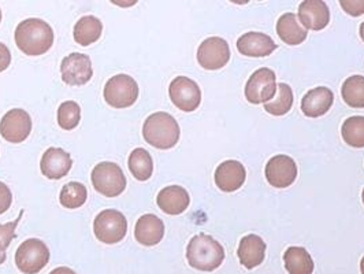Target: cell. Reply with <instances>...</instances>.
<instances>
[{"label":"cell","mask_w":364,"mask_h":274,"mask_svg":"<svg viewBox=\"0 0 364 274\" xmlns=\"http://www.w3.org/2000/svg\"><path fill=\"white\" fill-rule=\"evenodd\" d=\"M14 38L17 47L25 55L38 56L46 54L54 44V31L43 19H28L16 29Z\"/></svg>","instance_id":"obj_1"},{"label":"cell","mask_w":364,"mask_h":274,"mask_svg":"<svg viewBox=\"0 0 364 274\" xmlns=\"http://www.w3.org/2000/svg\"><path fill=\"white\" fill-rule=\"evenodd\" d=\"M225 248L210 235L200 233L191 238L186 247V259L191 268L200 272H214L225 260Z\"/></svg>","instance_id":"obj_2"},{"label":"cell","mask_w":364,"mask_h":274,"mask_svg":"<svg viewBox=\"0 0 364 274\" xmlns=\"http://www.w3.org/2000/svg\"><path fill=\"white\" fill-rule=\"evenodd\" d=\"M180 125L168 112L151 114L143 125V137L149 146L158 149H170L180 140Z\"/></svg>","instance_id":"obj_3"},{"label":"cell","mask_w":364,"mask_h":274,"mask_svg":"<svg viewBox=\"0 0 364 274\" xmlns=\"http://www.w3.org/2000/svg\"><path fill=\"white\" fill-rule=\"evenodd\" d=\"M93 188L106 198L119 196L127 188V177L122 169L114 162H100L92 170Z\"/></svg>","instance_id":"obj_4"},{"label":"cell","mask_w":364,"mask_h":274,"mask_svg":"<svg viewBox=\"0 0 364 274\" xmlns=\"http://www.w3.org/2000/svg\"><path fill=\"white\" fill-rule=\"evenodd\" d=\"M103 95L111 107L128 109L139 99V84L128 74H117L106 83Z\"/></svg>","instance_id":"obj_5"},{"label":"cell","mask_w":364,"mask_h":274,"mask_svg":"<svg viewBox=\"0 0 364 274\" xmlns=\"http://www.w3.org/2000/svg\"><path fill=\"white\" fill-rule=\"evenodd\" d=\"M50 260V250L40 238L25 240L16 253V265L23 274L40 273Z\"/></svg>","instance_id":"obj_6"},{"label":"cell","mask_w":364,"mask_h":274,"mask_svg":"<svg viewBox=\"0 0 364 274\" xmlns=\"http://www.w3.org/2000/svg\"><path fill=\"white\" fill-rule=\"evenodd\" d=\"M93 233L105 244H117L128 233V221L118 210H103L93 221Z\"/></svg>","instance_id":"obj_7"},{"label":"cell","mask_w":364,"mask_h":274,"mask_svg":"<svg viewBox=\"0 0 364 274\" xmlns=\"http://www.w3.org/2000/svg\"><path fill=\"white\" fill-rule=\"evenodd\" d=\"M168 95L173 105L185 112H192L200 106V88L189 77H185V75L176 77L170 83Z\"/></svg>","instance_id":"obj_8"},{"label":"cell","mask_w":364,"mask_h":274,"mask_svg":"<svg viewBox=\"0 0 364 274\" xmlns=\"http://www.w3.org/2000/svg\"><path fill=\"white\" fill-rule=\"evenodd\" d=\"M277 92L275 73L269 68H262L252 74L245 84V98L252 105L267 103Z\"/></svg>","instance_id":"obj_9"},{"label":"cell","mask_w":364,"mask_h":274,"mask_svg":"<svg viewBox=\"0 0 364 274\" xmlns=\"http://www.w3.org/2000/svg\"><path fill=\"white\" fill-rule=\"evenodd\" d=\"M230 60V48L225 38L208 37L198 48V62L205 70H219Z\"/></svg>","instance_id":"obj_10"},{"label":"cell","mask_w":364,"mask_h":274,"mask_svg":"<svg viewBox=\"0 0 364 274\" xmlns=\"http://www.w3.org/2000/svg\"><path fill=\"white\" fill-rule=\"evenodd\" d=\"M32 132L31 115L22 109L10 110L0 121V135L9 143L25 142Z\"/></svg>","instance_id":"obj_11"},{"label":"cell","mask_w":364,"mask_h":274,"mask_svg":"<svg viewBox=\"0 0 364 274\" xmlns=\"http://www.w3.org/2000/svg\"><path fill=\"white\" fill-rule=\"evenodd\" d=\"M62 80L68 85H85L93 75L91 58L88 55L72 53L65 56L60 63Z\"/></svg>","instance_id":"obj_12"},{"label":"cell","mask_w":364,"mask_h":274,"mask_svg":"<svg viewBox=\"0 0 364 274\" xmlns=\"http://www.w3.org/2000/svg\"><path fill=\"white\" fill-rule=\"evenodd\" d=\"M264 174L272 186L284 189L296 181L297 164L288 155H275L266 164Z\"/></svg>","instance_id":"obj_13"},{"label":"cell","mask_w":364,"mask_h":274,"mask_svg":"<svg viewBox=\"0 0 364 274\" xmlns=\"http://www.w3.org/2000/svg\"><path fill=\"white\" fill-rule=\"evenodd\" d=\"M73 161L69 152L62 148L51 147L48 148L41 158L40 169L43 176L48 180H60L70 172Z\"/></svg>","instance_id":"obj_14"},{"label":"cell","mask_w":364,"mask_h":274,"mask_svg":"<svg viewBox=\"0 0 364 274\" xmlns=\"http://www.w3.org/2000/svg\"><path fill=\"white\" fill-rule=\"evenodd\" d=\"M299 19L309 31H322L330 22V10L323 0H304L299 6Z\"/></svg>","instance_id":"obj_15"},{"label":"cell","mask_w":364,"mask_h":274,"mask_svg":"<svg viewBox=\"0 0 364 274\" xmlns=\"http://www.w3.org/2000/svg\"><path fill=\"white\" fill-rule=\"evenodd\" d=\"M273 38L260 32H248L237 40V50L240 54L250 58H263L273 54L277 50Z\"/></svg>","instance_id":"obj_16"},{"label":"cell","mask_w":364,"mask_h":274,"mask_svg":"<svg viewBox=\"0 0 364 274\" xmlns=\"http://www.w3.org/2000/svg\"><path fill=\"white\" fill-rule=\"evenodd\" d=\"M215 184L223 192L238 191L247 179V170L238 161H225L215 170Z\"/></svg>","instance_id":"obj_17"},{"label":"cell","mask_w":364,"mask_h":274,"mask_svg":"<svg viewBox=\"0 0 364 274\" xmlns=\"http://www.w3.org/2000/svg\"><path fill=\"white\" fill-rule=\"evenodd\" d=\"M266 243L263 238L257 235H247L241 238L237 250V255L240 259V263L247 268L248 270H252L257 266H260L266 256Z\"/></svg>","instance_id":"obj_18"},{"label":"cell","mask_w":364,"mask_h":274,"mask_svg":"<svg viewBox=\"0 0 364 274\" xmlns=\"http://www.w3.org/2000/svg\"><path fill=\"white\" fill-rule=\"evenodd\" d=\"M164 221L158 216L144 214L137 219L134 226V238L140 244L146 247H154L164 240Z\"/></svg>","instance_id":"obj_19"},{"label":"cell","mask_w":364,"mask_h":274,"mask_svg":"<svg viewBox=\"0 0 364 274\" xmlns=\"http://www.w3.org/2000/svg\"><path fill=\"white\" fill-rule=\"evenodd\" d=\"M156 203L166 214L180 216L189 207L191 198L185 188L180 185H170L158 194Z\"/></svg>","instance_id":"obj_20"},{"label":"cell","mask_w":364,"mask_h":274,"mask_svg":"<svg viewBox=\"0 0 364 274\" xmlns=\"http://www.w3.org/2000/svg\"><path fill=\"white\" fill-rule=\"evenodd\" d=\"M334 103V95L326 87H318L307 92L301 99V111L306 117L318 118L331 109Z\"/></svg>","instance_id":"obj_21"},{"label":"cell","mask_w":364,"mask_h":274,"mask_svg":"<svg viewBox=\"0 0 364 274\" xmlns=\"http://www.w3.org/2000/svg\"><path fill=\"white\" fill-rule=\"evenodd\" d=\"M277 35L288 46H299L309 36V31L296 14L285 13L277 21Z\"/></svg>","instance_id":"obj_22"},{"label":"cell","mask_w":364,"mask_h":274,"mask_svg":"<svg viewBox=\"0 0 364 274\" xmlns=\"http://www.w3.org/2000/svg\"><path fill=\"white\" fill-rule=\"evenodd\" d=\"M103 32L102 21L95 16H85L78 19L74 26V40L82 47H88L96 43Z\"/></svg>","instance_id":"obj_23"},{"label":"cell","mask_w":364,"mask_h":274,"mask_svg":"<svg viewBox=\"0 0 364 274\" xmlns=\"http://www.w3.org/2000/svg\"><path fill=\"white\" fill-rule=\"evenodd\" d=\"M284 262L289 274L314 273V260L303 247H289L284 253Z\"/></svg>","instance_id":"obj_24"},{"label":"cell","mask_w":364,"mask_h":274,"mask_svg":"<svg viewBox=\"0 0 364 274\" xmlns=\"http://www.w3.org/2000/svg\"><path fill=\"white\" fill-rule=\"evenodd\" d=\"M129 170L139 181H146L152 177L154 161L151 154L144 148H134L129 155Z\"/></svg>","instance_id":"obj_25"},{"label":"cell","mask_w":364,"mask_h":274,"mask_svg":"<svg viewBox=\"0 0 364 274\" xmlns=\"http://www.w3.org/2000/svg\"><path fill=\"white\" fill-rule=\"evenodd\" d=\"M341 96L349 107L364 109V77L363 75H350L348 77L343 88Z\"/></svg>","instance_id":"obj_26"},{"label":"cell","mask_w":364,"mask_h":274,"mask_svg":"<svg viewBox=\"0 0 364 274\" xmlns=\"http://www.w3.org/2000/svg\"><path fill=\"white\" fill-rule=\"evenodd\" d=\"M291 106H293V91L291 87L285 83H279L277 84L275 96L270 102L264 103V110L272 115L281 117L288 114L291 111Z\"/></svg>","instance_id":"obj_27"},{"label":"cell","mask_w":364,"mask_h":274,"mask_svg":"<svg viewBox=\"0 0 364 274\" xmlns=\"http://www.w3.org/2000/svg\"><path fill=\"white\" fill-rule=\"evenodd\" d=\"M341 135L348 146L364 148V117L355 115L346 118L341 127Z\"/></svg>","instance_id":"obj_28"},{"label":"cell","mask_w":364,"mask_h":274,"mask_svg":"<svg viewBox=\"0 0 364 274\" xmlns=\"http://www.w3.org/2000/svg\"><path fill=\"white\" fill-rule=\"evenodd\" d=\"M88 199L87 186L81 183L66 184L59 195V201L65 209H80Z\"/></svg>","instance_id":"obj_29"},{"label":"cell","mask_w":364,"mask_h":274,"mask_svg":"<svg viewBox=\"0 0 364 274\" xmlns=\"http://www.w3.org/2000/svg\"><path fill=\"white\" fill-rule=\"evenodd\" d=\"M81 120V107L73 100L62 103L58 109V124L65 130H73L77 128Z\"/></svg>","instance_id":"obj_30"},{"label":"cell","mask_w":364,"mask_h":274,"mask_svg":"<svg viewBox=\"0 0 364 274\" xmlns=\"http://www.w3.org/2000/svg\"><path fill=\"white\" fill-rule=\"evenodd\" d=\"M22 216H23V211L19 213L18 218L14 219L9 223L0 225V253H6L10 243L17 236L16 231H17V226H18Z\"/></svg>","instance_id":"obj_31"},{"label":"cell","mask_w":364,"mask_h":274,"mask_svg":"<svg viewBox=\"0 0 364 274\" xmlns=\"http://www.w3.org/2000/svg\"><path fill=\"white\" fill-rule=\"evenodd\" d=\"M340 6L352 17H360L364 14V0H340Z\"/></svg>","instance_id":"obj_32"},{"label":"cell","mask_w":364,"mask_h":274,"mask_svg":"<svg viewBox=\"0 0 364 274\" xmlns=\"http://www.w3.org/2000/svg\"><path fill=\"white\" fill-rule=\"evenodd\" d=\"M11 203H13V194L10 188L0 181V216L10 209Z\"/></svg>","instance_id":"obj_33"},{"label":"cell","mask_w":364,"mask_h":274,"mask_svg":"<svg viewBox=\"0 0 364 274\" xmlns=\"http://www.w3.org/2000/svg\"><path fill=\"white\" fill-rule=\"evenodd\" d=\"M11 63V53L6 44L0 43V73L4 72Z\"/></svg>","instance_id":"obj_34"},{"label":"cell","mask_w":364,"mask_h":274,"mask_svg":"<svg viewBox=\"0 0 364 274\" xmlns=\"http://www.w3.org/2000/svg\"><path fill=\"white\" fill-rule=\"evenodd\" d=\"M50 274H77L74 272L73 269L70 268H66V266H60V268H56Z\"/></svg>","instance_id":"obj_35"},{"label":"cell","mask_w":364,"mask_h":274,"mask_svg":"<svg viewBox=\"0 0 364 274\" xmlns=\"http://www.w3.org/2000/svg\"><path fill=\"white\" fill-rule=\"evenodd\" d=\"M359 33H360V38L364 41V22L360 23V28H359Z\"/></svg>","instance_id":"obj_36"},{"label":"cell","mask_w":364,"mask_h":274,"mask_svg":"<svg viewBox=\"0 0 364 274\" xmlns=\"http://www.w3.org/2000/svg\"><path fill=\"white\" fill-rule=\"evenodd\" d=\"M6 258H7L6 253H0V265H3L6 262Z\"/></svg>","instance_id":"obj_37"},{"label":"cell","mask_w":364,"mask_h":274,"mask_svg":"<svg viewBox=\"0 0 364 274\" xmlns=\"http://www.w3.org/2000/svg\"><path fill=\"white\" fill-rule=\"evenodd\" d=\"M360 272H362V274H364V256L362 258V260H360Z\"/></svg>","instance_id":"obj_38"},{"label":"cell","mask_w":364,"mask_h":274,"mask_svg":"<svg viewBox=\"0 0 364 274\" xmlns=\"http://www.w3.org/2000/svg\"><path fill=\"white\" fill-rule=\"evenodd\" d=\"M362 201H363V204H364V189H363V192H362Z\"/></svg>","instance_id":"obj_39"},{"label":"cell","mask_w":364,"mask_h":274,"mask_svg":"<svg viewBox=\"0 0 364 274\" xmlns=\"http://www.w3.org/2000/svg\"><path fill=\"white\" fill-rule=\"evenodd\" d=\"M0 21H1V10H0Z\"/></svg>","instance_id":"obj_40"}]
</instances>
